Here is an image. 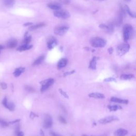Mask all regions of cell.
<instances>
[{"mask_svg": "<svg viewBox=\"0 0 136 136\" xmlns=\"http://www.w3.org/2000/svg\"><path fill=\"white\" fill-rule=\"evenodd\" d=\"M133 33V27L130 25H125L123 28V38L125 42H127Z\"/></svg>", "mask_w": 136, "mask_h": 136, "instance_id": "6da1fadb", "label": "cell"}, {"mask_svg": "<svg viewBox=\"0 0 136 136\" xmlns=\"http://www.w3.org/2000/svg\"><path fill=\"white\" fill-rule=\"evenodd\" d=\"M106 44V41L104 39L100 37L94 38L91 41V44L92 46L96 48L103 47L105 46Z\"/></svg>", "mask_w": 136, "mask_h": 136, "instance_id": "7a4b0ae2", "label": "cell"}, {"mask_svg": "<svg viewBox=\"0 0 136 136\" xmlns=\"http://www.w3.org/2000/svg\"><path fill=\"white\" fill-rule=\"evenodd\" d=\"M130 45L127 43H124L119 45L117 49V52L120 56H123L127 53L130 49Z\"/></svg>", "mask_w": 136, "mask_h": 136, "instance_id": "3957f363", "label": "cell"}, {"mask_svg": "<svg viewBox=\"0 0 136 136\" xmlns=\"http://www.w3.org/2000/svg\"><path fill=\"white\" fill-rule=\"evenodd\" d=\"M54 83V80L52 78H49L41 82V84L42 85V87L41 89V92H44L45 90L49 89L51 86L53 85Z\"/></svg>", "mask_w": 136, "mask_h": 136, "instance_id": "277c9868", "label": "cell"}, {"mask_svg": "<svg viewBox=\"0 0 136 136\" xmlns=\"http://www.w3.org/2000/svg\"><path fill=\"white\" fill-rule=\"evenodd\" d=\"M69 27L67 26H59L54 29V32L56 35L63 36L68 31Z\"/></svg>", "mask_w": 136, "mask_h": 136, "instance_id": "5b68a950", "label": "cell"}, {"mask_svg": "<svg viewBox=\"0 0 136 136\" xmlns=\"http://www.w3.org/2000/svg\"><path fill=\"white\" fill-rule=\"evenodd\" d=\"M54 15L55 17L60 18V19H68V18H69L70 16L69 12L66 11H62V10H59V11H57L55 12H54Z\"/></svg>", "mask_w": 136, "mask_h": 136, "instance_id": "8992f818", "label": "cell"}, {"mask_svg": "<svg viewBox=\"0 0 136 136\" xmlns=\"http://www.w3.org/2000/svg\"><path fill=\"white\" fill-rule=\"evenodd\" d=\"M119 119L118 117L115 116H107L104 117V118H103L101 120H99L98 121L99 123H100L101 124H107L108 123H111L113 121H116L119 120Z\"/></svg>", "mask_w": 136, "mask_h": 136, "instance_id": "52a82bcc", "label": "cell"}, {"mask_svg": "<svg viewBox=\"0 0 136 136\" xmlns=\"http://www.w3.org/2000/svg\"><path fill=\"white\" fill-rule=\"evenodd\" d=\"M52 124H53V121L51 116H50L49 114L45 115L43 122L44 128L46 129L50 128L52 126Z\"/></svg>", "mask_w": 136, "mask_h": 136, "instance_id": "ba28073f", "label": "cell"}, {"mask_svg": "<svg viewBox=\"0 0 136 136\" xmlns=\"http://www.w3.org/2000/svg\"><path fill=\"white\" fill-rule=\"evenodd\" d=\"M2 104L4 105V106L6 108H7L9 111H14L15 108L14 104L12 102H9L7 101L6 97H5L3 98V99L2 100Z\"/></svg>", "mask_w": 136, "mask_h": 136, "instance_id": "9c48e42d", "label": "cell"}, {"mask_svg": "<svg viewBox=\"0 0 136 136\" xmlns=\"http://www.w3.org/2000/svg\"><path fill=\"white\" fill-rule=\"evenodd\" d=\"M47 43V47L49 49L51 50L56 46L57 44V41L55 38L52 36V37H51L48 39Z\"/></svg>", "mask_w": 136, "mask_h": 136, "instance_id": "30bf717a", "label": "cell"}, {"mask_svg": "<svg viewBox=\"0 0 136 136\" xmlns=\"http://www.w3.org/2000/svg\"><path fill=\"white\" fill-rule=\"evenodd\" d=\"M18 45V41L15 39H11L9 40L6 44V46L9 49L15 48Z\"/></svg>", "mask_w": 136, "mask_h": 136, "instance_id": "8fae6325", "label": "cell"}, {"mask_svg": "<svg viewBox=\"0 0 136 136\" xmlns=\"http://www.w3.org/2000/svg\"><path fill=\"white\" fill-rule=\"evenodd\" d=\"M111 101L113 102H115V103L124 104H127L129 102L127 99H123L116 98L114 97H113L111 98Z\"/></svg>", "mask_w": 136, "mask_h": 136, "instance_id": "7c38bea8", "label": "cell"}, {"mask_svg": "<svg viewBox=\"0 0 136 136\" xmlns=\"http://www.w3.org/2000/svg\"><path fill=\"white\" fill-rule=\"evenodd\" d=\"M67 63H68V60L66 58L61 59L58 63V65H57L58 69L60 70V69L63 68L67 66Z\"/></svg>", "mask_w": 136, "mask_h": 136, "instance_id": "4fadbf2b", "label": "cell"}, {"mask_svg": "<svg viewBox=\"0 0 136 136\" xmlns=\"http://www.w3.org/2000/svg\"><path fill=\"white\" fill-rule=\"evenodd\" d=\"M47 6L49 8L52 9V10H59L62 7L61 4H60V3H55V2L49 3Z\"/></svg>", "mask_w": 136, "mask_h": 136, "instance_id": "5bb4252c", "label": "cell"}, {"mask_svg": "<svg viewBox=\"0 0 136 136\" xmlns=\"http://www.w3.org/2000/svg\"><path fill=\"white\" fill-rule=\"evenodd\" d=\"M127 134L128 131L126 129L122 128H120L117 129L114 133L115 136H125Z\"/></svg>", "mask_w": 136, "mask_h": 136, "instance_id": "9a60e30c", "label": "cell"}, {"mask_svg": "<svg viewBox=\"0 0 136 136\" xmlns=\"http://www.w3.org/2000/svg\"><path fill=\"white\" fill-rule=\"evenodd\" d=\"M25 71V68L23 67H20L17 68L15 69L14 72H13V75L15 77H19L23 72H24Z\"/></svg>", "mask_w": 136, "mask_h": 136, "instance_id": "2e32d148", "label": "cell"}, {"mask_svg": "<svg viewBox=\"0 0 136 136\" xmlns=\"http://www.w3.org/2000/svg\"><path fill=\"white\" fill-rule=\"evenodd\" d=\"M88 96L89 97L97 98V99H103L105 97L104 94L99 93H93L91 94H89Z\"/></svg>", "mask_w": 136, "mask_h": 136, "instance_id": "e0dca14e", "label": "cell"}, {"mask_svg": "<svg viewBox=\"0 0 136 136\" xmlns=\"http://www.w3.org/2000/svg\"><path fill=\"white\" fill-rule=\"evenodd\" d=\"M33 47L32 45L29 44H23L17 49V50L19 52H22L27 50H29Z\"/></svg>", "mask_w": 136, "mask_h": 136, "instance_id": "ac0fdd59", "label": "cell"}, {"mask_svg": "<svg viewBox=\"0 0 136 136\" xmlns=\"http://www.w3.org/2000/svg\"><path fill=\"white\" fill-rule=\"evenodd\" d=\"M97 58L96 57H94L93 59L91 60L90 62V64L89 66V68L92 70H96V66H97Z\"/></svg>", "mask_w": 136, "mask_h": 136, "instance_id": "d6986e66", "label": "cell"}, {"mask_svg": "<svg viewBox=\"0 0 136 136\" xmlns=\"http://www.w3.org/2000/svg\"><path fill=\"white\" fill-rule=\"evenodd\" d=\"M108 110L110 111H116L118 110L122 109V107L118 105H108L107 106Z\"/></svg>", "mask_w": 136, "mask_h": 136, "instance_id": "ffe728a7", "label": "cell"}, {"mask_svg": "<svg viewBox=\"0 0 136 136\" xmlns=\"http://www.w3.org/2000/svg\"><path fill=\"white\" fill-rule=\"evenodd\" d=\"M45 59V56L44 55H42L41 57H39V58H38L37 59H36L33 63V66H38L41 63L44 61Z\"/></svg>", "mask_w": 136, "mask_h": 136, "instance_id": "44dd1931", "label": "cell"}, {"mask_svg": "<svg viewBox=\"0 0 136 136\" xmlns=\"http://www.w3.org/2000/svg\"><path fill=\"white\" fill-rule=\"evenodd\" d=\"M44 26H45V24L44 23H40L39 24H37V25H33V26L31 25V26L29 28V30L30 31H33V30H35L36 29H37L39 28H41V27H42Z\"/></svg>", "mask_w": 136, "mask_h": 136, "instance_id": "7402d4cb", "label": "cell"}, {"mask_svg": "<svg viewBox=\"0 0 136 136\" xmlns=\"http://www.w3.org/2000/svg\"><path fill=\"white\" fill-rule=\"evenodd\" d=\"M133 78H134V76L132 74H122L120 76L121 79L125 80H130Z\"/></svg>", "mask_w": 136, "mask_h": 136, "instance_id": "603a6c76", "label": "cell"}, {"mask_svg": "<svg viewBox=\"0 0 136 136\" xmlns=\"http://www.w3.org/2000/svg\"><path fill=\"white\" fill-rule=\"evenodd\" d=\"M4 4L7 7H12L15 3V0H3Z\"/></svg>", "mask_w": 136, "mask_h": 136, "instance_id": "cb8c5ba5", "label": "cell"}, {"mask_svg": "<svg viewBox=\"0 0 136 136\" xmlns=\"http://www.w3.org/2000/svg\"><path fill=\"white\" fill-rule=\"evenodd\" d=\"M27 34H28V33L25 34V38L23 41V43L24 44H29V43L31 41V37L30 36H27Z\"/></svg>", "mask_w": 136, "mask_h": 136, "instance_id": "d4e9b609", "label": "cell"}, {"mask_svg": "<svg viewBox=\"0 0 136 136\" xmlns=\"http://www.w3.org/2000/svg\"><path fill=\"white\" fill-rule=\"evenodd\" d=\"M125 10L126 11V12L128 13V14L132 18H135V14L134 13H133L131 10H130V8L127 5H125Z\"/></svg>", "mask_w": 136, "mask_h": 136, "instance_id": "484cf974", "label": "cell"}, {"mask_svg": "<svg viewBox=\"0 0 136 136\" xmlns=\"http://www.w3.org/2000/svg\"><path fill=\"white\" fill-rule=\"evenodd\" d=\"M0 125H1V126H2V127L5 128V127H6V126H9V124L8 122H7L5 121L0 120Z\"/></svg>", "mask_w": 136, "mask_h": 136, "instance_id": "4316f807", "label": "cell"}, {"mask_svg": "<svg viewBox=\"0 0 136 136\" xmlns=\"http://www.w3.org/2000/svg\"><path fill=\"white\" fill-rule=\"evenodd\" d=\"M59 92L61 93V94L64 96L65 98H69V96L68 95V94H67V93L65 91H63V90L62 89H59Z\"/></svg>", "mask_w": 136, "mask_h": 136, "instance_id": "83f0119b", "label": "cell"}, {"mask_svg": "<svg viewBox=\"0 0 136 136\" xmlns=\"http://www.w3.org/2000/svg\"><path fill=\"white\" fill-rule=\"evenodd\" d=\"M25 89L27 90V91H28V92H34L35 91V89L33 87H31L29 86H25Z\"/></svg>", "mask_w": 136, "mask_h": 136, "instance_id": "f1b7e54d", "label": "cell"}, {"mask_svg": "<svg viewBox=\"0 0 136 136\" xmlns=\"http://www.w3.org/2000/svg\"><path fill=\"white\" fill-rule=\"evenodd\" d=\"M59 121H60L61 123H62L66 124V123H67V120H66V119L64 117H63L62 116H61V115H60V116H59Z\"/></svg>", "mask_w": 136, "mask_h": 136, "instance_id": "f546056e", "label": "cell"}, {"mask_svg": "<svg viewBox=\"0 0 136 136\" xmlns=\"http://www.w3.org/2000/svg\"><path fill=\"white\" fill-rule=\"evenodd\" d=\"M116 81V79L112 77L106 78L104 80V81H105V82H111V81Z\"/></svg>", "mask_w": 136, "mask_h": 136, "instance_id": "4dcf8cb0", "label": "cell"}, {"mask_svg": "<svg viewBox=\"0 0 136 136\" xmlns=\"http://www.w3.org/2000/svg\"><path fill=\"white\" fill-rule=\"evenodd\" d=\"M75 70H72V71H71L67 72H66L65 74H64V75H63V76H64V77H66L67 76H69V75H72V74L75 73Z\"/></svg>", "mask_w": 136, "mask_h": 136, "instance_id": "1f68e13d", "label": "cell"}, {"mask_svg": "<svg viewBox=\"0 0 136 136\" xmlns=\"http://www.w3.org/2000/svg\"><path fill=\"white\" fill-rule=\"evenodd\" d=\"M60 1L62 4H66V5H68V4H70L71 0H60Z\"/></svg>", "mask_w": 136, "mask_h": 136, "instance_id": "d6a6232c", "label": "cell"}, {"mask_svg": "<svg viewBox=\"0 0 136 136\" xmlns=\"http://www.w3.org/2000/svg\"><path fill=\"white\" fill-rule=\"evenodd\" d=\"M16 134L17 136H24L23 133L20 131L19 129H17L16 130Z\"/></svg>", "mask_w": 136, "mask_h": 136, "instance_id": "836d02e7", "label": "cell"}, {"mask_svg": "<svg viewBox=\"0 0 136 136\" xmlns=\"http://www.w3.org/2000/svg\"><path fill=\"white\" fill-rule=\"evenodd\" d=\"M20 121V119H18V120H14V121H10V122H9V124H15L18 122H19V121Z\"/></svg>", "mask_w": 136, "mask_h": 136, "instance_id": "e575fe53", "label": "cell"}, {"mask_svg": "<svg viewBox=\"0 0 136 136\" xmlns=\"http://www.w3.org/2000/svg\"><path fill=\"white\" fill-rule=\"evenodd\" d=\"M0 85L3 89H6L7 88V85L5 83H1Z\"/></svg>", "mask_w": 136, "mask_h": 136, "instance_id": "d590c367", "label": "cell"}, {"mask_svg": "<svg viewBox=\"0 0 136 136\" xmlns=\"http://www.w3.org/2000/svg\"><path fill=\"white\" fill-rule=\"evenodd\" d=\"M50 134H51V136H62L60 134L57 133L56 132H50Z\"/></svg>", "mask_w": 136, "mask_h": 136, "instance_id": "8d00e7d4", "label": "cell"}, {"mask_svg": "<svg viewBox=\"0 0 136 136\" xmlns=\"http://www.w3.org/2000/svg\"><path fill=\"white\" fill-rule=\"evenodd\" d=\"M35 116H37L34 113H33V112H31V113H30V118H31V119H34Z\"/></svg>", "mask_w": 136, "mask_h": 136, "instance_id": "74e56055", "label": "cell"}, {"mask_svg": "<svg viewBox=\"0 0 136 136\" xmlns=\"http://www.w3.org/2000/svg\"><path fill=\"white\" fill-rule=\"evenodd\" d=\"M108 52L110 54H112L113 52V49L112 47H110L109 49H108Z\"/></svg>", "mask_w": 136, "mask_h": 136, "instance_id": "f35d334b", "label": "cell"}, {"mask_svg": "<svg viewBox=\"0 0 136 136\" xmlns=\"http://www.w3.org/2000/svg\"><path fill=\"white\" fill-rule=\"evenodd\" d=\"M32 25H33V23L31 22H27V23H25L23 25V26H31Z\"/></svg>", "mask_w": 136, "mask_h": 136, "instance_id": "ab89813d", "label": "cell"}, {"mask_svg": "<svg viewBox=\"0 0 136 136\" xmlns=\"http://www.w3.org/2000/svg\"><path fill=\"white\" fill-rule=\"evenodd\" d=\"M41 135H42V136H45V135H44V131H43L42 130H41Z\"/></svg>", "mask_w": 136, "mask_h": 136, "instance_id": "60d3db41", "label": "cell"}, {"mask_svg": "<svg viewBox=\"0 0 136 136\" xmlns=\"http://www.w3.org/2000/svg\"><path fill=\"white\" fill-rule=\"evenodd\" d=\"M4 47L3 46H2V45H0V51L4 49Z\"/></svg>", "mask_w": 136, "mask_h": 136, "instance_id": "b9f144b4", "label": "cell"}, {"mask_svg": "<svg viewBox=\"0 0 136 136\" xmlns=\"http://www.w3.org/2000/svg\"><path fill=\"white\" fill-rule=\"evenodd\" d=\"M125 1H130V0H125Z\"/></svg>", "mask_w": 136, "mask_h": 136, "instance_id": "7bdbcfd3", "label": "cell"}, {"mask_svg": "<svg viewBox=\"0 0 136 136\" xmlns=\"http://www.w3.org/2000/svg\"><path fill=\"white\" fill-rule=\"evenodd\" d=\"M99 1H104V0H99Z\"/></svg>", "mask_w": 136, "mask_h": 136, "instance_id": "ee69618b", "label": "cell"}, {"mask_svg": "<svg viewBox=\"0 0 136 136\" xmlns=\"http://www.w3.org/2000/svg\"><path fill=\"white\" fill-rule=\"evenodd\" d=\"M83 136H87V135H83Z\"/></svg>", "mask_w": 136, "mask_h": 136, "instance_id": "f6af8a7d", "label": "cell"}, {"mask_svg": "<svg viewBox=\"0 0 136 136\" xmlns=\"http://www.w3.org/2000/svg\"><path fill=\"white\" fill-rule=\"evenodd\" d=\"M133 136H134V135H133Z\"/></svg>", "mask_w": 136, "mask_h": 136, "instance_id": "bcb514c9", "label": "cell"}]
</instances>
